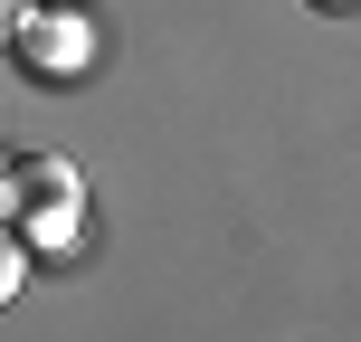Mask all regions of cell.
I'll use <instances>...</instances> for the list:
<instances>
[{
    "label": "cell",
    "mask_w": 361,
    "mask_h": 342,
    "mask_svg": "<svg viewBox=\"0 0 361 342\" xmlns=\"http://www.w3.org/2000/svg\"><path fill=\"white\" fill-rule=\"evenodd\" d=\"M48 19H57V29H29V19H19V29H10V48L29 57V67H48V76H67V67H86V29H76L67 10H48Z\"/></svg>",
    "instance_id": "obj_1"
},
{
    "label": "cell",
    "mask_w": 361,
    "mask_h": 342,
    "mask_svg": "<svg viewBox=\"0 0 361 342\" xmlns=\"http://www.w3.org/2000/svg\"><path fill=\"white\" fill-rule=\"evenodd\" d=\"M314 10H352V0H314Z\"/></svg>",
    "instance_id": "obj_3"
},
{
    "label": "cell",
    "mask_w": 361,
    "mask_h": 342,
    "mask_svg": "<svg viewBox=\"0 0 361 342\" xmlns=\"http://www.w3.org/2000/svg\"><path fill=\"white\" fill-rule=\"evenodd\" d=\"M29 19V0H0V48H10V29Z\"/></svg>",
    "instance_id": "obj_2"
}]
</instances>
